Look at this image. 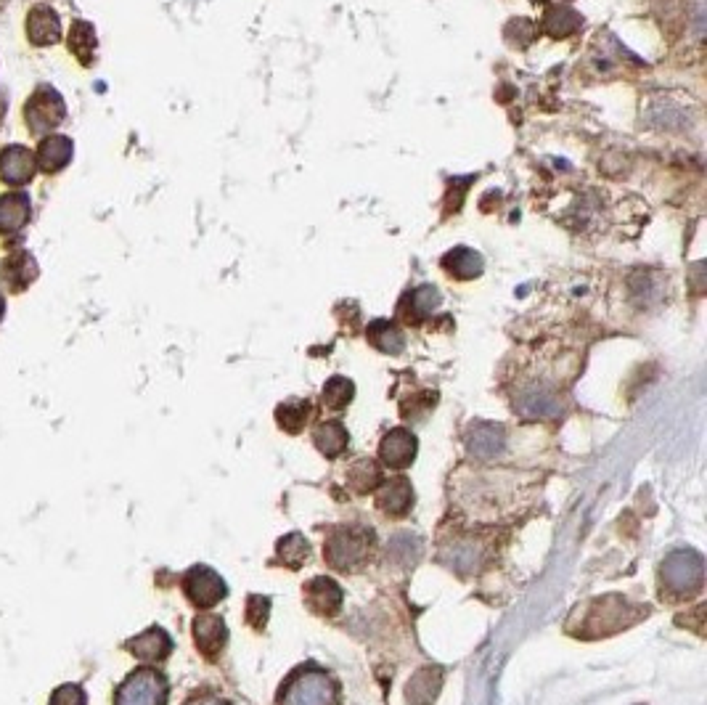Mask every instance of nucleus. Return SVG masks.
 Returning a JSON list of instances; mask_svg holds the SVG:
<instances>
[{"instance_id": "obj_21", "label": "nucleus", "mask_w": 707, "mask_h": 705, "mask_svg": "<svg viewBox=\"0 0 707 705\" xmlns=\"http://www.w3.org/2000/svg\"><path fill=\"white\" fill-rule=\"evenodd\" d=\"M504 448V430L493 425H477L469 433V451L474 456H496Z\"/></svg>"}, {"instance_id": "obj_25", "label": "nucleus", "mask_w": 707, "mask_h": 705, "mask_svg": "<svg viewBox=\"0 0 707 705\" xmlns=\"http://www.w3.org/2000/svg\"><path fill=\"white\" fill-rule=\"evenodd\" d=\"M310 414H313V409H310L308 401H289L281 403L276 409V422L284 427L286 433H300L302 427L310 422Z\"/></svg>"}, {"instance_id": "obj_1", "label": "nucleus", "mask_w": 707, "mask_h": 705, "mask_svg": "<svg viewBox=\"0 0 707 705\" xmlns=\"http://www.w3.org/2000/svg\"><path fill=\"white\" fill-rule=\"evenodd\" d=\"M279 705H339V687L324 668H297L281 687Z\"/></svg>"}, {"instance_id": "obj_27", "label": "nucleus", "mask_w": 707, "mask_h": 705, "mask_svg": "<svg viewBox=\"0 0 707 705\" xmlns=\"http://www.w3.org/2000/svg\"><path fill=\"white\" fill-rule=\"evenodd\" d=\"M353 395H355V387L347 377H331V380L324 385L321 403H324V409L329 411H342L347 409V403L353 401Z\"/></svg>"}, {"instance_id": "obj_17", "label": "nucleus", "mask_w": 707, "mask_h": 705, "mask_svg": "<svg viewBox=\"0 0 707 705\" xmlns=\"http://www.w3.org/2000/svg\"><path fill=\"white\" fill-rule=\"evenodd\" d=\"M440 684H443V674L437 668H424L411 679L406 698L414 705H429L440 695Z\"/></svg>"}, {"instance_id": "obj_5", "label": "nucleus", "mask_w": 707, "mask_h": 705, "mask_svg": "<svg viewBox=\"0 0 707 705\" xmlns=\"http://www.w3.org/2000/svg\"><path fill=\"white\" fill-rule=\"evenodd\" d=\"M183 592L191 599V605L210 610V607H215L220 599L226 597L228 586L212 568L196 565V568H191L189 573L183 576Z\"/></svg>"}, {"instance_id": "obj_10", "label": "nucleus", "mask_w": 707, "mask_h": 705, "mask_svg": "<svg viewBox=\"0 0 707 705\" xmlns=\"http://www.w3.org/2000/svg\"><path fill=\"white\" fill-rule=\"evenodd\" d=\"M194 639L196 650L202 652L204 658H218L228 642V629L223 618H218V615H199L194 621Z\"/></svg>"}, {"instance_id": "obj_19", "label": "nucleus", "mask_w": 707, "mask_h": 705, "mask_svg": "<svg viewBox=\"0 0 707 705\" xmlns=\"http://www.w3.org/2000/svg\"><path fill=\"white\" fill-rule=\"evenodd\" d=\"M347 486L355 493H371L382 486V470L377 462L371 459H358V462L347 470Z\"/></svg>"}, {"instance_id": "obj_33", "label": "nucleus", "mask_w": 707, "mask_h": 705, "mask_svg": "<svg viewBox=\"0 0 707 705\" xmlns=\"http://www.w3.org/2000/svg\"><path fill=\"white\" fill-rule=\"evenodd\" d=\"M535 3H538V0H535Z\"/></svg>"}, {"instance_id": "obj_32", "label": "nucleus", "mask_w": 707, "mask_h": 705, "mask_svg": "<svg viewBox=\"0 0 707 705\" xmlns=\"http://www.w3.org/2000/svg\"><path fill=\"white\" fill-rule=\"evenodd\" d=\"M3 311H6V303H3V297H0V316H3Z\"/></svg>"}, {"instance_id": "obj_28", "label": "nucleus", "mask_w": 707, "mask_h": 705, "mask_svg": "<svg viewBox=\"0 0 707 705\" xmlns=\"http://www.w3.org/2000/svg\"><path fill=\"white\" fill-rule=\"evenodd\" d=\"M519 411H522V414H530V417H551V414H557L559 406L546 390L538 387V390H527V393L519 398Z\"/></svg>"}, {"instance_id": "obj_4", "label": "nucleus", "mask_w": 707, "mask_h": 705, "mask_svg": "<svg viewBox=\"0 0 707 705\" xmlns=\"http://www.w3.org/2000/svg\"><path fill=\"white\" fill-rule=\"evenodd\" d=\"M167 679L157 668L143 666L125 679L117 690L114 705H167Z\"/></svg>"}, {"instance_id": "obj_18", "label": "nucleus", "mask_w": 707, "mask_h": 705, "mask_svg": "<svg viewBox=\"0 0 707 705\" xmlns=\"http://www.w3.org/2000/svg\"><path fill=\"white\" fill-rule=\"evenodd\" d=\"M313 443L326 459H337L342 451H347V443H350V435L339 422H324L318 425V430L313 433Z\"/></svg>"}, {"instance_id": "obj_26", "label": "nucleus", "mask_w": 707, "mask_h": 705, "mask_svg": "<svg viewBox=\"0 0 707 705\" xmlns=\"http://www.w3.org/2000/svg\"><path fill=\"white\" fill-rule=\"evenodd\" d=\"M69 51L83 61V64H93L96 56V32L91 24L75 22L72 32H69Z\"/></svg>"}, {"instance_id": "obj_13", "label": "nucleus", "mask_w": 707, "mask_h": 705, "mask_svg": "<svg viewBox=\"0 0 707 705\" xmlns=\"http://www.w3.org/2000/svg\"><path fill=\"white\" fill-rule=\"evenodd\" d=\"M27 35L35 46H51L61 38V22L59 16L53 14L48 6L32 8L27 16Z\"/></svg>"}, {"instance_id": "obj_16", "label": "nucleus", "mask_w": 707, "mask_h": 705, "mask_svg": "<svg viewBox=\"0 0 707 705\" xmlns=\"http://www.w3.org/2000/svg\"><path fill=\"white\" fill-rule=\"evenodd\" d=\"M580 24H583V16L578 11H572L570 6H554L546 11L541 27L551 38H567L572 32H578Z\"/></svg>"}, {"instance_id": "obj_30", "label": "nucleus", "mask_w": 707, "mask_h": 705, "mask_svg": "<svg viewBox=\"0 0 707 705\" xmlns=\"http://www.w3.org/2000/svg\"><path fill=\"white\" fill-rule=\"evenodd\" d=\"M51 705H85V692L77 684H64L51 695Z\"/></svg>"}, {"instance_id": "obj_2", "label": "nucleus", "mask_w": 707, "mask_h": 705, "mask_svg": "<svg viewBox=\"0 0 707 705\" xmlns=\"http://www.w3.org/2000/svg\"><path fill=\"white\" fill-rule=\"evenodd\" d=\"M705 565L697 552H673L660 568V592L673 599H686L702 589Z\"/></svg>"}, {"instance_id": "obj_29", "label": "nucleus", "mask_w": 707, "mask_h": 705, "mask_svg": "<svg viewBox=\"0 0 707 705\" xmlns=\"http://www.w3.org/2000/svg\"><path fill=\"white\" fill-rule=\"evenodd\" d=\"M268 613H271V599L268 597H249L247 602V621L255 626V629H265V621H268Z\"/></svg>"}, {"instance_id": "obj_7", "label": "nucleus", "mask_w": 707, "mask_h": 705, "mask_svg": "<svg viewBox=\"0 0 707 705\" xmlns=\"http://www.w3.org/2000/svg\"><path fill=\"white\" fill-rule=\"evenodd\" d=\"M64 120V101L53 88H40L27 104V122L35 133L53 130Z\"/></svg>"}, {"instance_id": "obj_24", "label": "nucleus", "mask_w": 707, "mask_h": 705, "mask_svg": "<svg viewBox=\"0 0 707 705\" xmlns=\"http://www.w3.org/2000/svg\"><path fill=\"white\" fill-rule=\"evenodd\" d=\"M437 305H440V292H437L435 287L424 284V287L414 289V292L408 295L403 308H408V319L422 321L427 319V316H432V311H435Z\"/></svg>"}, {"instance_id": "obj_20", "label": "nucleus", "mask_w": 707, "mask_h": 705, "mask_svg": "<svg viewBox=\"0 0 707 705\" xmlns=\"http://www.w3.org/2000/svg\"><path fill=\"white\" fill-rule=\"evenodd\" d=\"M38 157H40V165H43V170H48V173H56V170H61V167L72 160V141L64 136L46 138V141L40 144Z\"/></svg>"}, {"instance_id": "obj_31", "label": "nucleus", "mask_w": 707, "mask_h": 705, "mask_svg": "<svg viewBox=\"0 0 707 705\" xmlns=\"http://www.w3.org/2000/svg\"><path fill=\"white\" fill-rule=\"evenodd\" d=\"M186 705H228L226 700L215 698V695H199V698H191Z\"/></svg>"}, {"instance_id": "obj_11", "label": "nucleus", "mask_w": 707, "mask_h": 705, "mask_svg": "<svg viewBox=\"0 0 707 705\" xmlns=\"http://www.w3.org/2000/svg\"><path fill=\"white\" fill-rule=\"evenodd\" d=\"M128 650L130 655H136L141 663H159V660H165L167 655H170V650H173V639L167 637L165 629L151 626V629H146L143 634H138L136 639H130Z\"/></svg>"}, {"instance_id": "obj_6", "label": "nucleus", "mask_w": 707, "mask_h": 705, "mask_svg": "<svg viewBox=\"0 0 707 705\" xmlns=\"http://www.w3.org/2000/svg\"><path fill=\"white\" fill-rule=\"evenodd\" d=\"M302 597H305V605L310 607V613L321 615V618H331L342 610V589L334 578L318 576L310 578L308 584L302 586Z\"/></svg>"}, {"instance_id": "obj_3", "label": "nucleus", "mask_w": 707, "mask_h": 705, "mask_svg": "<svg viewBox=\"0 0 707 705\" xmlns=\"http://www.w3.org/2000/svg\"><path fill=\"white\" fill-rule=\"evenodd\" d=\"M371 546H374V533L366 528H337L324 544V557L334 570H353L369 560Z\"/></svg>"}, {"instance_id": "obj_8", "label": "nucleus", "mask_w": 707, "mask_h": 705, "mask_svg": "<svg viewBox=\"0 0 707 705\" xmlns=\"http://www.w3.org/2000/svg\"><path fill=\"white\" fill-rule=\"evenodd\" d=\"M416 448H419L416 435L411 433V430L398 427V430H390V433L382 438V443H379V456H382V462L387 464L390 470H408L416 459Z\"/></svg>"}, {"instance_id": "obj_22", "label": "nucleus", "mask_w": 707, "mask_h": 705, "mask_svg": "<svg viewBox=\"0 0 707 705\" xmlns=\"http://www.w3.org/2000/svg\"><path fill=\"white\" fill-rule=\"evenodd\" d=\"M369 342L382 353H390V356H398L406 340H403V332L398 326L390 324V321H374L369 326Z\"/></svg>"}, {"instance_id": "obj_15", "label": "nucleus", "mask_w": 707, "mask_h": 705, "mask_svg": "<svg viewBox=\"0 0 707 705\" xmlns=\"http://www.w3.org/2000/svg\"><path fill=\"white\" fill-rule=\"evenodd\" d=\"M443 268L456 279H474L485 268V260L480 258V252L469 250V247H456L443 258Z\"/></svg>"}, {"instance_id": "obj_12", "label": "nucleus", "mask_w": 707, "mask_h": 705, "mask_svg": "<svg viewBox=\"0 0 707 705\" xmlns=\"http://www.w3.org/2000/svg\"><path fill=\"white\" fill-rule=\"evenodd\" d=\"M35 175V157L22 146H11L0 157V178L8 186H22Z\"/></svg>"}, {"instance_id": "obj_14", "label": "nucleus", "mask_w": 707, "mask_h": 705, "mask_svg": "<svg viewBox=\"0 0 707 705\" xmlns=\"http://www.w3.org/2000/svg\"><path fill=\"white\" fill-rule=\"evenodd\" d=\"M30 218V199L22 191H11L0 199V234H14Z\"/></svg>"}, {"instance_id": "obj_9", "label": "nucleus", "mask_w": 707, "mask_h": 705, "mask_svg": "<svg viewBox=\"0 0 707 705\" xmlns=\"http://www.w3.org/2000/svg\"><path fill=\"white\" fill-rule=\"evenodd\" d=\"M377 491V507L387 517H403L408 515V509L414 507V488H411L408 478H403V475L382 483Z\"/></svg>"}, {"instance_id": "obj_23", "label": "nucleus", "mask_w": 707, "mask_h": 705, "mask_svg": "<svg viewBox=\"0 0 707 705\" xmlns=\"http://www.w3.org/2000/svg\"><path fill=\"white\" fill-rule=\"evenodd\" d=\"M276 552H279V562L286 565V568H302L310 557V544L302 539L300 533H289L284 539L276 544Z\"/></svg>"}]
</instances>
